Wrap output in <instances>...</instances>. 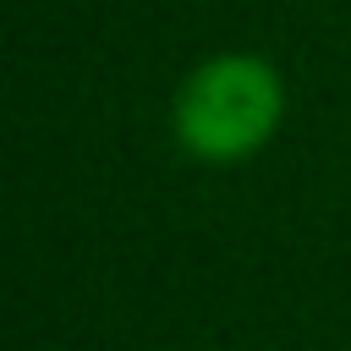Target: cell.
<instances>
[{
  "instance_id": "cell-1",
  "label": "cell",
  "mask_w": 351,
  "mask_h": 351,
  "mask_svg": "<svg viewBox=\"0 0 351 351\" xmlns=\"http://www.w3.org/2000/svg\"><path fill=\"white\" fill-rule=\"evenodd\" d=\"M285 93L269 60L258 55H214L203 60L181 93H176V137L197 159H247L252 148L269 143L280 126Z\"/></svg>"
}]
</instances>
